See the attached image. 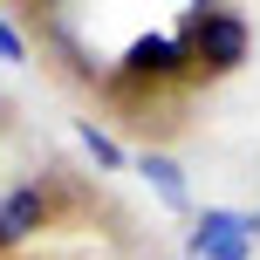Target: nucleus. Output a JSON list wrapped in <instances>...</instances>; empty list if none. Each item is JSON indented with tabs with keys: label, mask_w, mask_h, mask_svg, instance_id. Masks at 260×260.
I'll use <instances>...</instances> for the list:
<instances>
[{
	"label": "nucleus",
	"mask_w": 260,
	"mask_h": 260,
	"mask_svg": "<svg viewBox=\"0 0 260 260\" xmlns=\"http://www.w3.org/2000/svg\"><path fill=\"white\" fill-rule=\"evenodd\" d=\"M144 178H157V192H165L171 206L185 199V185H178V165H171V157H144Z\"/></svg>",
	"instance_id": "20e7f679"
},
{
	"label": "nucleus",
	"mask_w": 260,
	"mask_h": 260,
	"mask_svg": "<svg viewBox=\"0 0 260 260\" xmlns=\"http://www.w3.org/2000/svg\"><path fill=\"white\" fill-rule=\"evenodd\" d=\"M192 7H219V0H192Z\"/></svg>",
	"instance_id": "6e6552de"
},
{
	"label": "nucleus",
	"mask_w": 260,
	"mask_h": 260,
	"mask_svg": "<svg viewBox=\"0 0 260 260\" xmlns=\"http://www.w3.org/2000/svg\"><path fill=\"white\" fill-rule=\"evenodd\" d=\"M130 69H151V76H171V69H178V41H137V48H130Z\"/></svg>",
	"instance_id": "7ed1b4c3"
},
{
	"label": "nucleus",
	"mask_w": 260,
	"mask_h": 260,
	"mask_svg": "<svg viewBox=\"0 0 260 260\" xmlns=\"http://www.w3.org/2000/svg\"><path fill=\"white\" fill-rule=\"evenodd\" d=\"M247 233H260V212H253V219H247Z\"/></svg>",
	"instance_id": "0eeeda50"
},
{
	"label": "nucleus",
	"mask_w": 260,
	"mask_h": 260,
	"mask_svg": "<svg viewBox=\"0 0 260 260\" xmlns=\"http://www.w3.org/2000/svg\"><path fill=\"white\" fill-rule=\"evenodd\" d=\"M185 48H192V62H206L212 76H233V69L247 62V21L226 14V7H192Z\"/></svg>",
	"instance_id": "f257e3e1"
},
{
	"label": "nucleus",
	"mask_w": 260,
	"mask_h": 260,
	"mask_svg": "<svg viewBox=\"0 0 260 260\" xmlns=\"http://www.w3.org/2000/svg\"><path fill=\"white\" fill-rule=\"evenodd\" d=\"M0 62H21V41H14L7 27H0Z\"/></svg>",
	"instance_id": "423d86ee"
},
{
	"label": "nucleus",
	"mask_w": 260,
	"mask_h": 260,
	"mask_svg": "<svg viewBox=\"0 0 260 260\" xmlns=\"http://www.w3.org/2000/svg\"><path fill=\"white\" fill-rule=\"evenodd\" d=\"M48 192L41 185H14V192H0V253L21 247V240H35L41 226H48Z\"/></svg>",
	"instance_id": "f03ea898"
},
{
	"label": "nucleus",
	"mask_w": 260,
	"mask_h": 260,
	"mask_svg": "<svg viewBox=\"0 0 260 260\" xmlns=\"http://www.w3.org/2000/svg\"><path fill=\"white\" fill-rule=\"evenodd\" d=\"M82 144H89V151L103 157V165H117V144H110V137H96V130H82Z\"/></svg>",
	"instance_id": "39448f33"
}]
</instances>
